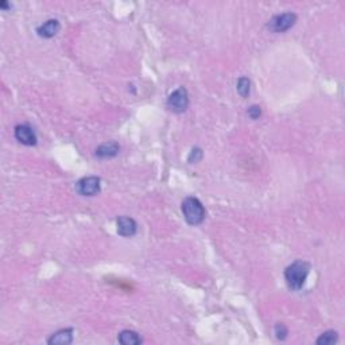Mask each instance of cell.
<instances>
[{
    "mask_svg": "<svg viewBox=\"0 0 345 345\" xmlns=\"http://www.w3.org/2000/svg\"><path fill=\"white\" fill-rule=\"evenodd\" d=\"M118 340H119L120 344H123V345H137L142 342L141 336H139L136 332H134V330H128V329L120 332Z\"/></svg>",
    "mask_w": 345,
    "mask_h": 345,
    "instance_id": "cell-11",
    "label": "cell"
},
{
    "mask_svg": "<svg viewBox=\"0 0 345 345\" xmlns=\"http://www.w3.org/2000/svg\"><path fill=\"white\" fill-rule=\"evenodd\" d=\"M236 88H238V92L241 97H247L249 95V90H251V81L247 77L239 78Z\"/></svg>",
    "mask_w": 345,
    "mask_h": 345,
    "instance_id": "cell-13",
    "label": "cell"
},
{
    "mask_svg": "<svg viewBox=\"0 0 345 345\" xmlns=\"http://www.w3.org/2000/svg\"><path fill=\"white\" fill-rule=\"evenodd\" d=\"M274 332L278 340H285V338L287 337V334H289V329H287L283 324H277L274 328Z\"/></svg>",
    "mask_w": 345,
    "mask_h": 345,
    "instance_id": "cell-14",
    "label": "cell"
},
{
    "mask_svg": "<svg viewBox=\"0 0 345 345\" xmlns=\"http://www.w3.org/2000/svg\"><path fill=\"white\" fill-rule=\"evenodd\" d=\"M60 29L61 25L57 19H49L48 22H45L42 26L38 27L37 33L42 38H53L58 34Z\"/></svg>",
    "mask_w": 345,
    "mask_h": 345,
    "instance_id": "cell-8",
    "label": "cell"
},
{
    "mask_svg": "<svg viewBox=\"0 0 345 345\" xmlns=\"http://www.w3.org/2000/svg\"><path fill=\"white\" fill-rule=\"evenodd\" d=\"M182 213L190 225L201 224L206 215L204 205L201 204V201L196 197H186L185 200L182 201Z\"/></svg>",
    "mask_w": 345,
    "mask_h": 345,
    "instance_id": "cell-2",
    "label": "cell"
},
{
    "mask_svg": "<svg viewBox=\"0 0 345 345\" xmlns=\"http://www.w3.org/2000/svg\"><path fill=\"white\" fill-rule=\"evenodd\" d=\"M101 190V179L99 177L90 175V177H84L76 183V192L80 196L92 197L100 193Z\"/></svg>",
    "mask_w": 345,
    "mask_h": 345,
    "instance_id": "cell-4",
    "label": "cell"
},
{
    "mask_svg": "<svg viewBox=\"0 0 345 345\" xmlns=\"http://www.w3.org/2000/svg\"><path fill=\"white\" fill-rule=\"evenodd\" d=\"M48 342L50 345H66V344H72L73 342V329L71 328H67V329H61L56 333L52 334V337L49 338Z\"/></svg>",
    "mask_w": 345,
    "mask_h": 345,
    "instance_id": "cell-9",
    "label": "cell"
},
{
    "mask_svg": "<svg viewBox=\"0 0 345 345\" xmlns=\"http://www.w3.org/2000/svg\"><path fill=\"white\" fill-rule=\"evenodd\" d=\"M297 22V15L293 12H285V14H279L275 15L268 22V29L274 33H285L289 29L295 25Z\"/></svg>",
    "mask_w": 345,
    "mask_h": 345,
    "instance_id": "cell-5",
    "label": "cell"
},
{
    "mask_svg": "<svg viewBox=\"0 0 345 345\" xmlns=\"http://www.w3.org/2000/svg\"><path fill=\"white\" fill-rule=\"evenodd\" d=\"M167 108L175 113H182L189 107V95L185 88H178L167 97Z\"/></svg>",
    "mask_w": 345,
    "mask_h": 345,
    "instance_id": "cell-3",
    "label": "cell"
},
{
    "mask_svg": "<svg viewBox=\"0 0 345 345\" xmlns=\"http://www.w3.org/2000/svg\"><path fill=\"white\" fill-rule=\"evenodd\" d=\"M338 340V333L336 330H327L324 332L318 338H317V344L318 345H330L337 342Z\"/></svg>",
    "mask_w": 345,
    "mask_h": 345,
    "instance_id": "cell-12",
    "label": "cell"
},
{
    "mask_svg": "<svg viewBox=\"0 0 345 345\" xmlns=\"http://www.w3.org/2000/svg\"><path fill=\"white\" fill-rule=\"evenodd\" d=\"M309 271H310V264L304 260H297L287 266L285 270V281L287 287L293 291L302 289L308 278Z\"/></svg>",
    "mask_w": 345,
    "mask_h": 345,
    "instance_id": "cell-1",
    "label": "cell"
},
{
    "mask_svg": "<svg viewBox=\"0 0 345 345\" xmlns=\"http://www.w3.org/2000/svg\"><path fill=\"white\" fill-rule=\"evenodd\" d=\"M260 115H262V109H260L259 105H252V107H249L248 116L251 118V119H254V120L259 119Z\"/></svg>",
    "mask_w": 345,
    "mask_h": 345,
    "instance_id": "cell-16",
    "label": "cell"
},
{
    "mask_svg": "<svg viewBox=\"0 0 345 345\" xmlns=\"http://www.w3.org/2000/svg\"><path fill=\"white\" fill-rule=\"evenodd\" d=\"M120 146L116 142H109V143H104V145L99 146L96 149V156L99 158H113L119 154Z\"/></svg>",
    "mask_w": 345,
    "mask_h": 345,
    "instance_id": "cell-10",
    "label": "cell"
},
{
    "mask_svg": "<svg viewBox=\"0 0 345 345\" xmlns=\"http://www.w3.org/2000/svg\"><path fill=\"white\" fill-rule=\"evenodd\" d=\"M201 158H202V151H201V149L196 147V149L190 151L188 160H189L190 164H196V162H200Z\"/></svg>",
    "mask_w": 345,
    "mask_h": 345,
    "instance_id": "cell-15",
    "label": "cell"
},
{
    "mask_svg": "<svg viewBox=\"0 0 345 345\" xmlns=\"http://www.w3.org/2000/svg\"><path fill=\"white\" fill-rule=\"evenodd\" d=\"M16 141L25 146H35L37 145V134L29 124H18L14 131Z\"/></svg>",
    "mask_w": 345,
    "mask_h": 345,
    "instance_id": "cell-6",
    "label": "cell"
},
{
    "mask_svg": "<svg viewBox=\"0 0 345 345\" xmlns=\"http://www.w3.org/2000/svg\"><path fill=\"white\" fill-rule=\"evenodd\" d=\"M118 234L123 238H131L136 234L137 224L132 217H127V216H122L118 219Z\"/></svg>",
    "mask_w": 345,
    "mask_h": 345,
    "instance_id": "cell-7",
    "label": "cell"
}]
</instances>
